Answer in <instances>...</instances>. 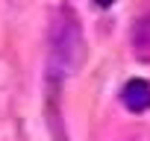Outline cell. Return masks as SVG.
I'll use <instances>...</instances> for the list:
<instances>
[{"instance_id":"obj_4","label":"cell","mask_w":150,"mask_h":141,"mask_svg":"<svg viewBox=\"0 0 150 141\" xmlns=\"http://www.w3.org/2000/svg\"><path fill=\"white\" fill-rule=\"evenodd\" d=\"M94 3H97V6H112L115 0H94Z\"/></svg>"},{"instance_id":"obj_2","label":"cell","mask_w":150,"mask_h":141,"mask_svg":"<svg viewBox=\"0 0 150 141\" xmlns=\"http://www.w3.org/2000/svg\"><path fill=\"white\" fill-rule=\"evenodd\" d=\"M121 100L129 112H147L150 109V85L144 80H129L121 88Z\"/></svg>"},{"instance_id":"obj_1","label":"cell","mask_w":150,"mask_h":141,"mask_svg":"<svg viewBox=\"0 0 150 141\" xmlns=\"http://www.w3.org/2000/svg\"><path fill=\"white\" fill-rule=\"evenodd\" d=\"M83 56V32L80 21L71 9H62L53 21L50 30V56H47V70L50 80H65L74 74V68L80 65Z\"/></svg>"},{"instance_id":"obj_3","label":"cell","mask_w":150,"mask_h":141,"mask_svg":"<svg viewBox=\"0 0 150 141\" xmlns=\"http://www.w3.org/2000/svg\"><path fill=\"white\" fill-rule=\"evenodd\" d=\"M132 50L138 59H150V18L138 21L135 24V32H132Z\"/></svg>"}]
</instances>
